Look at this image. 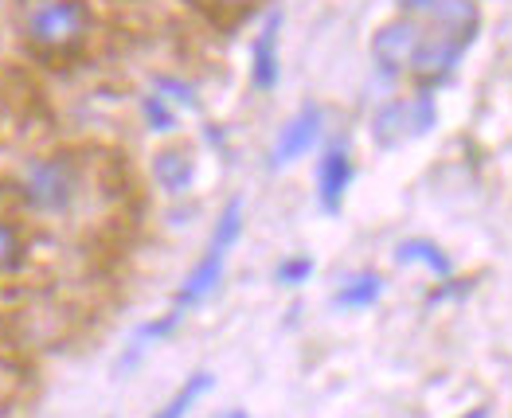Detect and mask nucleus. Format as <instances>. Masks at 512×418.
Segmentation results:
<instances>
[{
  "mask_svg": "<svg viewBox=\"0 0 512 418\" xmlns=\"http://www.w3.org/2000/svg\"><path fill=\"white\" fill-rule=\"evenodd\" d=\"M243 239V200H227L219 219H215V231L208 239V251L200 254V262L188 270V278L180 282V290L172 297L169 309H176L180 317H188L196 305H204L215 293V286L223 282V270H227V258L235 251V243Z\"/></svg>",
  "mask_w": 512,
  "mask_h": 418,
  "instance_id": "f257e3e1",
  "label": "nucleus"
},
{
  "mask_svg": "<svg viewBox=\"0 0 512 418\" xmlns=\"http://www.w3.org/2000/svg\"><path fill=\"white\" fill-rule=\"evenodd\" d=\"M79 188H83V165L75 161V153L36 157L16 176V196L24 200V208L40 215H63L79 200Z\"/></svg>",
  "mask_w": 512,
  "mask_h": 418,
  "instance_id": "f03ea898",
  "label": "nucleus"
},
{
  "mask_svg": "<svg viewBox=\"0 0 512 418\" xmlns=\"http://www.w3.org/2000/svg\"><path fill=\"white\" fill-rule=\"evenodd\" d=\"M90 24L86 0H36L24 12V40L40 55H67L86 40Z\"/></svg>",
  "mask_w": 512,
  "mask_h": 418,
  "instance_id": "7ed1b4c3",
  "label": "nucleus"
},
{
  "mask_svg": "<svg viewBox=\"0 0 512 418\" xmlns=\"http://www.w3.org/2000/svg\"><path fill=\"white\" fill-rule=\"evenodd\" d=\"M438 122V106H434V94L430 90H419L411 98H395L387 102L384 110L372 118V137L380 149H399L415 137L430 133Z\"/></svg>",
  "mask_w": 512,
  "mask_h": 418,
  "instance_id": "20e7f679",
  "label": "nucleus"
},
{
  "mask_svg": "<svg viewBox=\"0 0 512 418\" xmlns=\"http://www.w3.org/2000/svg\"><path fill=\"white\" fill-rule=\"evenodd\" d=\"M423 43H427V24L399 16V20H387L372 36V59L380 63L384 75H411L423 55Z\"/></svg>",
  "mask_w": 512,
  "mask_h": 418,
  "instance_id": "39448f33",
  "label": "nucleus"
},
{
  "mask_svg": "<svg viewBox=\"0 0 512 418\" xmlns=\"http://www.w3.org/2000/svg\"><path fill=\"white\" fill-rule=\"evenodd\" d=\"M403 16L438 28V32H454V36H466L477 40V28H481V12H477V0H399Z\"/></svg>",
  "mask_w": 512,
  "mask_h": 418,
  "instance_id": "423d86ee",
  "label": "nucleus"
},
{
  "mask_svg": "<svg viewBox=\"0 0 512 418\" xmlns=\"http://www.w3.org/2000/svg\"><path fill=\"white\" fill-rule=\"evenodd\" d=\"M321 126H325L321 106H317V102H305L298 114L282 126V133H278V141H274V149H270V168H286V165H294L298 157H305V153L317 145Z\"/></svg>",
  "mask_w": 512,
  "mask_h": 418,
  "instance_id": "0eeeda50",
  "label": "nucleus"
},
{
  "mask_svg": "<svg viewBox=\"0 0 512 418\" xmlns=\"http://www.w3.org/2000/svg\"><path fill=\"white\" fill-rule=\"evenodd\" d=\"M356 180V165L348 157V145L333 141L325 153H321V165H317V204L325 215H337L344 208V196Z\"/></svg>",
  "mask_w": 512,
  "mask_h": 418,
  "instance_id": "6e6552de",
  "label": "nucleus"
},
{
  "mask_svg": "<svg viewBox=\"0 0 512 418\" xmlns=\"http://www.w3.org/2000/svg\"><path fill=\"white\" fill-rule=\"evenodd\" d=\"M278 40H282V8H274L262 24V32L255 36V47H251V79H255L258 90H274L278 86Z\"/></svg>",
  "mask_w": 512,
  "mask_h": 418,
  "instance_id": "1a4fd4ad",
  "label": "nucleus"
},
{
  "mask_svg": "<svg viewBox=\"0 0 512 418\" xmlns=\"http://www.w3.org/2000/svg\"><path fill=\"white\" fill-rule=\"evenodd\" d=\"M395 262L399 266H427L434 278H454V258L442 251L438 243H430V239H403L399 247H395Z\"/></svg>",
  "mask_w": 512,
  "mask_h": 418,
  "instance_id": "9d476101",
  "label": "nucleus"
},
{
  "mask_svg": "<svg viewBox=\"0 0 512 418\" xmlns=\"http://www.w3.org/2000/svg\"><path fill=\"white\" fill-rule=\"evenodd\" d=\"M153 180H157L169 196H180V192H188L192 180H196V161H192L184 149H165V153L153 157Z\"/></svg>",
  "mask_w": 512,
  "mask_h": 418,
  "instance_id": "9b49d317",
  "label": "nucleus"
},
{
  "mask_svg": "<svg viewBox=\"0 0 512 418\" xmlns=\"http://www.w3.org/2000/svg\"><path fill=\"white\" fill-rule=\"evenodd\" d=\"M380 297H384V278L376 270H360V274L344 278L341 290L333 293V305L337 309H372Z\"/></svg>",
  "mask_w": 512,
  "mask_h": 418,
  "instance_id": "f8f14e48",
  "label": "nucleus"
},
{
  "mask_svg": "<svg viewBox=\"0 0 512 418\" xmlns=\"http://www.w3.org/2000/svg\"><path fill=\"white\" fill-rule=\"evenodd\" d=\"M212 383H215L212 372H192V376L176 387V395H172L169 403H165L153 418H188V411L212 391Z\"/></svg>",
  "mask_w": 512,
  "mask_h": 418,
  "instance_id": "ddd939ff",
  "label": "nucleus"
},
{
  "mask_svg": "<svg viewBox=\"0 0 512 418\" xmlns=\"http://www.w3.org/2000/svg\"><path fill=\"white\" fill-rule=\"evenodd\" d=\"M313 278V258L309 254H290V258H282L278 262V270H274V282L278 286H305Z\"/></svg>",
  "mask_w": 512,
  "mask_h": 418,
  "instance_id": "4468645a",
  "label": "nucleus"
},
{
  "mask_svg": "<svg viewBox=\"0 0 512 418\" xmlns=\"http://www.w3.org/2000/svg\"><path fill=\"white\" fill-rule=\"evenodd\" d=\"M141 114H145L149 129H157V133H169V129H176V110H172V106L161 98V94H157V90L141 98Z\"/></svg>",
  "mask_w": 512,
  "mask_h": 418,
  "instance_id": "2eb2a0df",
  "label": "nucleus"
},
{
  "mask_svg": "<svg viewBox=\"0 0 512 418\" xmlns=\"http://www.w3.org/2000/svg\"><path fill=\"white\" fill-rule=\"evenodd\" d=\"M20 258H24V239H20V231H16L8 219H0V274L16 270Z\"/></svg>",
  "mask_w": 512,
  "mask_h": 418,
  "instance_id": "dca6fc26",
  "label": "nucleus"
},
{
  "mask_svg": "<svg viewBox=\"0 0 512 418\" xmlns=\"http://www.w3.org/2000/svg\"><path fill=\"white\" fill-rule=\"evenodd\" d=\"M157 94H161L169 106H172V102H180V106H188V110H196V106H200L196 86L180 83V79H169V75H161V79H157Z\"/></svg>",
  "mask_w": 512,
  "mask_h": 418,
  "instance_id": "f3484780",
  "label": "nucleus"
},
{
  "mask_svg": "<svg viewBox=\"0 0 512 418\" xmlns=\"http://www.w3.org/2000/svg\"><path fill=\"white\" fill-rule=\"evenodd\" d=\"M200 4H208V8H247L251 0H200Z\"/></svg>",
  "mask_w": 512,
  "mask_h": 418,
  "instance_id": "a211bd4d",
  "label": "nucleus"
},
{
  "mask_svg": "<svg viewBox=\"0 0 512 418\" xmlns=\"http://www.w3.org/2000/svg\"><path fill=\"white\" fill-rule=\"evenodd\" d=\"M219 418H251V415H247L243 407H235V411H223V415H219Z\"/></svg>",
  "mask_w": 512,
  "mask_h": 418,
  "instance_id": "6ab92c4d",
  "label": "nucleus"
},
{
  "mask_svg": "<svg viewBox=\"0 0 512 418\" xmlns=\"http://www.w3.org/2000/svg\"><path fill=\"white\" fill-rule=\"evenodd\" d=\"M462 418H489V407H473L470 415H462Z\"/></svg>",
  "mask_w": 512,
  "mask_h": 418,
  "instance_id": "aec40b11",
  "label": "nucleus"
}]
</instances>
